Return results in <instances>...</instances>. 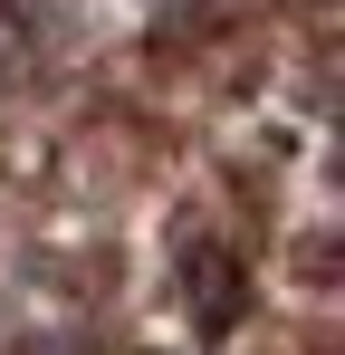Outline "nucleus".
Masks as SVG:
<instances>
[]
</instances>
